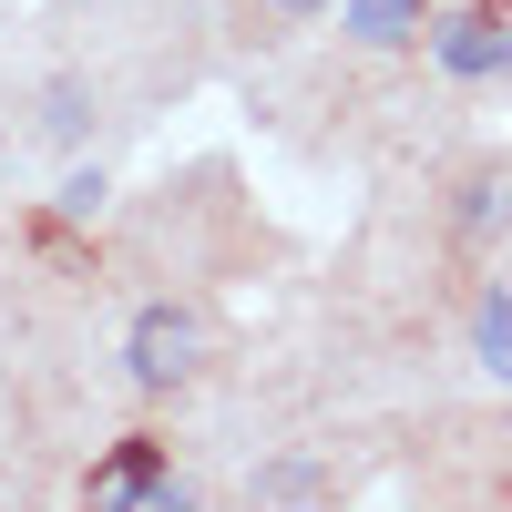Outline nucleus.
<instances>
[{
  "instance_id": "f257e3e1",
  "label": "nucleus",
  "mask_w": 512,
  "mask_h": 512,
  "mask_svg": "<svg viewBox=\"0 0 512 512\" xmlns=\"http://www.w3.org/2000/svg\"><path fill=\"white\" fill-rule=\"evenodd\" d=\"M195 349H205V328L175 297H154V308H134V328H123V379H134V390H185Z\"/></svg>"
},
{
  "instance_id": "f03ea898",
  "label": "nucleus",
  "mask_w": 512,
  "mask_h": 512,
  "mask_svg": "<svg viewBox=\"0 0 512 512\" xmlns=\"http://www.w3.org/2000/svg\"><path fill=\"white\" fill-rule=\"evenodd\" d=\"M431 62H441L451 82H502V72H512V11L472 0V11L431 21Z\"/></svg>"
},
{
  "instance_id": "7ed1b4c3",
  "label": "nucleus",
  "mask_w": 512,
  "mask_h": 512,
  "mask_svg": "<svg viewBox=\"0 0 512 512\" xmlns=\"http://www.w3.org/2000/svg\"><path fill=\"white\" fill-rule=\"evenodd\" d=\"M93 502H185V482L164 472V441H123L93 472Z\"/></svg>"
},
{
  "instance_id": "20e7f679",
  "label": "nucleus",
  "mask_w": 512,
  "mask_h": 512,
  "mask_svg": "<svg viewBox=\"0 0 512 512\" xmlns=\"http://www.w3.org/2000/svg\"><path fill=\"white\" fill-rule=\"evenodd\" d=\"M420 11L431 0H338V31L359 52H400V41H420Z\"/></svg>"
},
{
  "instance_id": "39448f33",
  "label": "nucleus",
  "mask_w": 512,
  "mask_h": 512,
  "mask_svg": "<svg viewBox=\"0 0 512 512\" xmlns=\"http://www.w3.org/2000/svg\"><path fill=\"white\" fill-rule=\"evenodd\" d=\"M41 134H52V144H82V134H93V82H82V72H52V82H41Z\"/></svg>"
},
{
  "instance_id": "423d86ee",
  "label": "nucleus",
  "mask_w": 512,
  "mask_h": 512,
  "mask_svg": "<svg viewBox=\"0 0 512 512\" xmlns=\"http://www.w3.org/2000/svg\"><path fill=\"white\" fill-rule=\"evenodd\" d=\"M472 349H482V369L512 390V287H482V308H472Z\"/></svg>"
},
{
  "instance_id": "0eeeda50",
  "label": "nucleus",
  "mask_w": 512,
  "mask_h": 512,
  "mask_svg": "<svg viewBox=\"0 0 512 512\" xmlns=\"http://www.w3.org/2000/svg\"><path fill=\"white\" fill-rule=\"evenodd\" d=\"M246 492L256 502H328V472H318V461H267Z\"/></svg>"
},
{
  "instance_id": "6e6552de",
  "label": "nucleus",
  "mask_w": 512,
  "mask_h": 512,
  "mask_svg": "<svg viewBox=\"0 0 512 512\" xmlns=\"http://www.w3.org/2000/svg\"><path fill=\"white\" fill-rule=\"evenodd\" d=\"M103 195H113V185H103V164H72V175H62V195H52V205H62L72 226H93V216H103Z\"/></svg>"
},
{
  "instance_id": "1a4fd4ad",
  "label": "nucleus",
  "mask_w": 512,
  "mask_h": 512,
  "mask_svg": "<svg viewBox=\"0 0 512 512\" xmlns=\"http://www.w3.org/2000/svg\"><path fill=\"white\" fill-rule=\"evenodd\" d=\"M502 216V175H472V185H461V236H482Z\"/></svg>"
},
{
  "instance_id": "9d476101",
  "label": "nucleus",
  "mask_w": 512,
  "mask_h": 512,
  "mask_svg": "<svg viewBox=\"0 0 512 512\" xmlns=\"http://www.w3.org/2000/svg\"><path fill=\"white\" fill-rule=\"evenodd\" d=\"M277 21H318V11H338V0H267Z\"/></svg>"
}]
</instances>
